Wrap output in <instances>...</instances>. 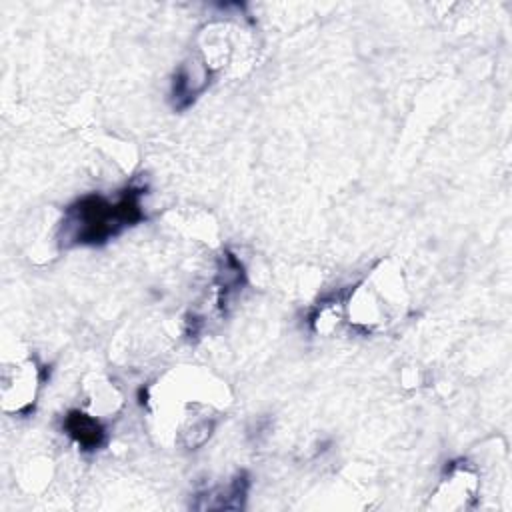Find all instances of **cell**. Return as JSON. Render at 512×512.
Wrapping results in <instances>:
<instances>
[{"instance_id": "6da1fadb", "label": "cell", "mask_w": 512, "mask_h": 512, "mask_svg": "<svg viewBox=\"0 0 512 512\" xmlns=\"http://www.w3.org/2000/svg\"><path fill=\"white\" fill-rule=\"evenodd\" d=\"M144 188H126L116 202L100 194H88L68 206L62 228L74 244H102L124 228L144 218L140 198Z\"/></svg>"}, {"instance_id": "7a4b0ae2", "label": "cell", "mask_w": 512, "mask_h": 512, "mask_svg": "<svg viewBox=\"0 0 512 512\" xmlns=\"http://www.w3.org/2000/svg\"><path fill=\"white\" fill-rule=\"evenodd\" d=\"M38 368L32 360L16 362L12 368L2 370V404L4 410L20 414L28 412L38 392Z\"/></svg>"}, {"instance_id": "3957f363", "label": "cell", "mask_w": 512, "mask_h": 512, "mask_svg": "<svg viewBox=\"0 0 512 512\" xmlns=\"http://www.w3.org/2000/svg\"><path fill=\"white\" fill-rule=\"evenodd\" d=\"M64 430L78 442L82 450H98L106 440V430L100 420L80 410L68 412L64 418Z\"/></svg>"}]
</instances>
